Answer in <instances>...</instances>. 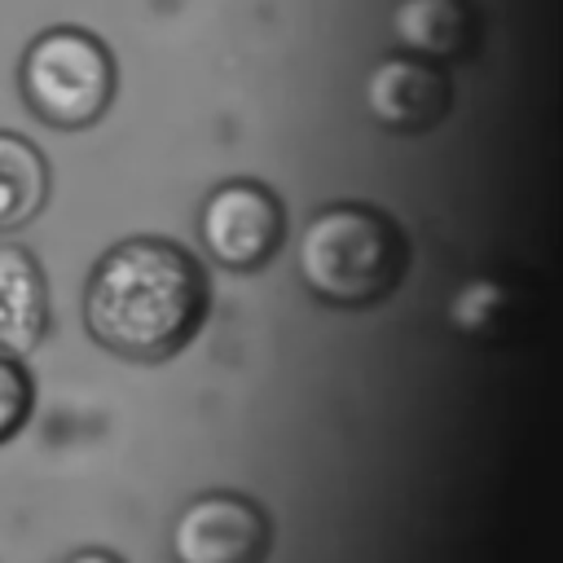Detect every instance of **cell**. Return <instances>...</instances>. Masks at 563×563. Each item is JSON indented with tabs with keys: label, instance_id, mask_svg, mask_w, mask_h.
Segmentation results:
<instances>
[{
	"label": "cell",
	"instance_id": "1",
	"mask_svg": "<svg viewBox=\"0 0 563 563\" xmlns=\"http://www.w3.org/2000/svg\"><path fill=\"white\" fill-rule=\"evenodd\" d=\"M211 308L202 264L167 238H128L110 246L84 286L88 334L128 361H167Z\"/></svg>",
	"mask_w": 563,
	"mask_h": 563
},
{
	"label": "cell",
	"instance_id": "2",
	"mask_svg": "<svg viewBox=\"0 0 563 563\" xmlns=\"http://www.w3.org/2000/svg\"><path fill=\"white\" fill-rule=\"evenodd\" d=\"M295 264L321 303L369 308L400 286L409 246L387 211L365 202H330L303 224Z\"/></svg>",
	"mask_w": 563,
	"mask_h": 563
},
{
	"label": "cell",
	"instance_id": "3",
	"mask_svg": "<svg viewBox=\"0 0 563 563\" xmlns=\"http://www.w3.org/2000/svg\"><path fill=\"white\" fill-rule=\"evenodd\" d=\"M22 97L48 128H92L114 97V57L97 35L53 26L22 57Z\"/></svg>",
	"mask_w": 563,
	"mask_h": 563
},
{
	"label": "cell",
	"instance_id": "4",
	"mask_svg": "<svg viewBox=\"0 0 563 563\" xmlns=\"http://www.w3.org/2000/svg\"><path fill=\"white\" fill-rule=\"evenodd\" d=\"M198 233L216 264L233 273H255L277 255L286 238V207L268 185L233 176L207 194Z\"/></svg>",
	"mask_w": 563,
	"mask_h": 563
},
{
	"label": "cell",
	"instance_id": "5",
	"mask_svg": "<svg viewBox=\"0 0 563 563\" xmlns=\"http://www.w3.org/2000/svg\"><path fill=\"white\" fill-rule=\"evenodd\" d=\"M268 545V515L242 493H198L172 519L176 563H264Z\"/></svg>",
	"mask_w": 563,
	"mask_h": 563
},
{
	"label": "cell",
	"instance_id": "6",
	"mask_svg": "<svg viewBox=\"0 0 563 563\" xmlns=\"http://www.w3.org/2000/svg\"><path fill=\"white\" fill-rule=\"evenodd\" d=\"M453 88L440 66L422 57H383L365 75V110L387 132H427L449 114Z\"/></svg>",
	"mask_w": 563,
	"mask_h": 563
},
{
	"label": "cell",
	"instance_id": "7",
	"mask_svg": "<svg viewBox=\"0 0 563 563\" xmlns=\"http://www.w3.org/2000/svg\"><path fill=\"white\" fill-rule=\"evenodd\" d=\"M387 26L409 57H422L431 66L466 57L479 35V18L471 0H396Z\"/></svg>",
	"mask_w": 563,
	"mask_h": 563
},
{
	"label": "cell",
	"instance_id": "8",
	"mask_svg": "<svg viewBox=\"0 0 563 563\" xmlns=\"http://www.w3.org/2000/svg\"><path fill=\"white\" fill-rule=\"evenodd\" d=\"M48 330V286L26 246H0V352H31Z\"/></svg>",
	"mask_w": 563,
	"mask_h": 563
},
{
	"label": "cell",
	"instance_id": "9",
	"mask_svg": "<svg viewBox=\"0 0 563 563\" xmlns=\"http://www.w3.org/2000/svg\"><path fill=\"white\" fill-rule=\"evenodd\" d=\"M48 202V163L18 132H0V233L31 224Z\"/></svg>",
	"mask_w": 563,
	"mask_h": 563
},
{
	"label": "cell",
	"instance_id": "10",
	"mask_svg": "<svg viewBox=\"0 0 563 563\" xmlns=\"http://www.w3.org/2000/svg\"><path fill=\"white\" fill-rule=\"evenodd\" d=\"M31 405H35V383L26 365L13 352H0V444L26 427Z\"/></svg>",
	"mask_w": 563,
	"mask_h": 563
},
{
	"label": "cell",
	"instance_id": "11",
	"mask_svg": "<svg viewBox=\"0 0 563 563\" xmlns=\"http://www.w3.org/2000/svg\"><path fill=\"white\" fill-rule=\"evenodd\" d=\"M66 563H123V559L110 554V550H79V554H70Z\"/></svg>",
	"mask_w": 563,
	"mask_h": 563
}]
</instances>
